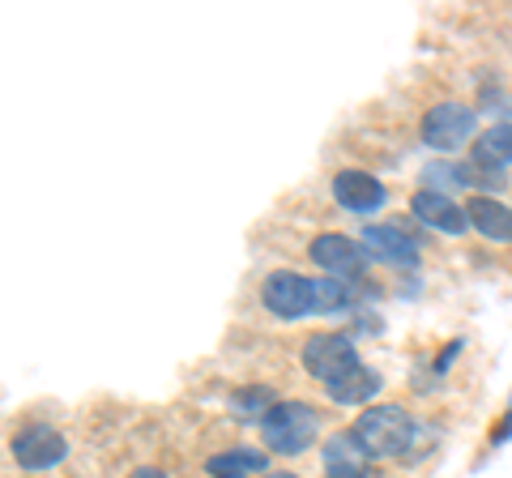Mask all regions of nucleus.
Masks as SVG:
<instances>
[{"mask_svg":"<svg viewBox=\"0 0 512 478\" xmlns=\"http://www.w3.org/2000/svg\"><path fill=\"white\" fill-rule=\"evenodd\" d=\"M227 406H231V414L239 423H261L265 414L278 406V397H274V389H269V385H239L227 397Z\"/></svg>","mask_w":512,"mask_h":478,"instance_id":"17","label":"nucleus"},{"mask_svg":"<svg viewBox=\"0 0 512 478\" xmlns=\"http://www.w3.org/2000/svg\"><path fill=\"white\" fill-rule=\"evenodd\" d=\"M470 167L478 171V184H504V167H512V120L478 133L470 146Z\"/></svg>","mask_w":512,"mask_h":478,"instance_id":"10","label":"nucleus"},{"mask_svg":"<svg viewBox=\"0 0 512 478\" xmlns=\"http://www.w3.org/2000/svg\"><path fill=\"white\" fill-rule=\"evenodd\" d=\"M9 453L22 470H52L69 457V440H64L52 423H30L9 440Z\"/></svg>","mask_w":512,"mask_h":478,"instance_id":"8","label":"nucleus"},{"mask_svg":"<svg viewBox=\"0 0 512 478\" xmlns=\"http://www.w3.org/2000/svg\"><path fill=\"white\" fill-rule=\"evenodd\" d=\"M320 461H325V478H372L367 453L350 432H333L325 440V449H320Z\"/></svg>","mask_w":512,"mask_h":478,"instance_id":"13","label":"nucleus"},{"mask_svg":"<svg viewBox=\"0 0 512 478\" xmlns=\"http://www.w3.org/2000/svg\"><path fill=\"white\" fill-rule=\"evenodd\" d=\"M419 137H423L427 150H440V154H457L461 146H474L478 141V107L457 103V99L427 107Z\"/></svg>","mask_w":512,"mask_h":478,"instance_id":"4","label":"nucleus"},{"mask_svg":"<svg viewBox=\"0 0 512 478\" xmlns=\"http://www.w3.org/2000/svg\"><path fill=\"white\" fill-rule=\"evenodd\" d=\"M265 478H299V474H291V470H274V474H265Z\"/></svg>","mask_w":512,"mask_h":478,"instance_id":"22","label":"nucleus"},{"mask_svg":"<svg viewBox=\"0 0 512 478\" xmlns=\"http://www.w3.org/2000/svg\"><path fill=\"white\" fill-rule=\"evenodd\" d=\"M478 184V171L474 167H461V163H431L423 167V188L427 193H453V188H474Z\"/></svg>","mask_w":512,"mask_h":478,"instance_id":"18","label":"nucleus"},{"mask_svg":"<svg viewBox=\"0 0 512 478\" xmlns=\"http://www.w3.org/2000/svg\"><path fill=\"white\" fill-rule=\"evenodd\" d=\"M308 257L316 269H325V278L359 282L367 274V252L359 248V239H350L342 231H325L308 244Z\"/></svg>","mask_w":512,"mask_h":478,"instance_id":"7","label":"nucleus"},{"mask_svg":"<svg viewBox=\"0 0 512 478\" xmlns=\"http://www.w3.org/2000/svg\"><path fill=\"white\" fill-rule=\"evenodd\" d=\"M320 436V414L316 406L308 402H278L274 410L261 419V440H265V449L269 453H278V457H299V453H308L312 444Z\"/></svg>","mask_w":512,"mask_h":478,"instance_id":"2","label":"nucleus"},{"mask_svg":"<svg viewBox=\"0 0 512 478\" xmlns=\"http://www.w3.org/2000/svg\"><path fill=\"white\" fill-rule=\"evenodd\" d=\"M359 248L389 269H419V261H423V244L402 227V222H372V227H363Z\"/></svg>","mask_w":512,"mask_h":478,"instance_id":"6","label":"nucleus"},{"mask_svg":"<svg viewBox=\"0 0 512 478\" xmlns=\"http://www.w3.org/2000/svg\"><path fill=\"white\" fill-rule=\"evenodd\" d=\"M329 193L346 214H355V218L376 214V210H384V201H389V188H384L372 171H359V167H346V171L333 175Z\"/></svg>","mask_w":512,"mask_h":478,"instance_id":"9","label":"nucleus"},{"mask_svg":"<svg viewBox=\"0 0 512 478\" xmlns=\"http://www.w3.org/2000/svg\"><path fill=\"white\" fill-rule=\"evenodd\" d=\"M128 478H167L163 470H158V466H137L133 474H128Z\"/></svg>","mask_w":512,"mask_h":478,"instance_id":"21","label":"nucleus"},{"mask_svg":"<svg viewBox=\"0 0 512 478\" xmlns=\"http://www.w3.org/2000/svg\"><path fill=\"white\" fill-rule=\"evenodd\" d=\"M410 214L419 218L427 231H440V235H466L470 231L466 205H457L444 193H427V188H419V193L410 197Z\"/></svg>","mask_w":512,"mask_h":478,"instance_id":"11","label":"nucleus"},{"mask_svg":"<svg viewBox=\"0 0 512 478\" xmlns=\"http://www.w3.org/2000/svg\"><path fill=\"white\" fill-rule=\"evenodd\" d=\"M466 214H470V227L483 239H491V244H512V205H504L500 197L474 193L466 201Z\"/></svg>","mask_w":512,"mask_h":478,"instance_id":"12","label":"nucleus"},{"mask_svg":"<svg viewBox=\"0 0 512 478\" xmlns=\"http://www.w3.org/2000/svg\"><path fill=\"white\" fill-rule=\"evenodd\" d=\"M359 308V282L316 278V316H342Z\"/></svg>","mask_w":512,"mask_h":478,"instance_id":"16","label":"nucleus"},{"mask_svg":"<svg viewBox=\"0 0 512 478\" xmlns=\"http://www.w3.org/2000/svg\"><path fill=\"white\" fill-rule=\"evenodd\" d=\"M205 474L210 478H256L269 474V453L252 449V444H235V449H222L214 457H205Z\"/></svg>","mask_w":512,"mask_h":478,"instance_id":"14","label":"nucleus"},{"mask_svg":"<svg viewBox=\"0 0 512 478\" xmlns=\"http://www.w3.org/2000/svg\"><path fill=\"white\" fill-rule=\"evenodd\" d=\"M461 355V342H448V350H444V355L436 359V372H448V363H453Z\"/></svg>","mask_w":512,"mask_h":478,"instance_id":"20","label":"nucleus"},{"mask_svg":"<svg viewBox=\"0 0 512 478\" xmlns=\"http://www.w3.org/2000/svg\"><path fill=\"white\" fill-rule=\"evenodd\" d=\"M508 436H512V406L504 410V423H500V427H491V444H504Z\"/></svg>","mask_w":512,"mask_h":478,"instance_id":"19","label":"nucleus"},{"mask_svg":"<svg viewBox=\"0 0 512 478\" xmlns=\"http://www.w3.org/2000/svg\"><path fill=\"white\" fill-rule=\"evenodd\" d=\"M261 304H265V312H274L278 321L316 316V278H303L295 269H274V274L261 282Z\"/></svg>","mask_w":512,"mask_h":478,"instance_id":"5","label":"nucleus"},{"mask_svg":"<svg viewBox=\"0 0 512 478\" xmlns=\"http://www.w3.org/2000/svg\"><path fill=\"white\" fill-rule=\"evenodd\" d=\"M299 359H303L308 376H312L325 393L338 389L342 380H350V376L363 368L359 346H355V338H350V333H312V338L303 342Z\"/></svg>","mask_w":512,"mask_h":478,"instance_id":"3","label":"nucleus"},{"mask_svg":"<svg viewBox=\"0 0 512 478\" xmlns=\"http://www.w3.org/2000/svg\"><path fill=\"white\" fill-rule=\"evenodd\" d=\"M350 436L359 440V449L367 461H384V457H406L414 444V419L406 406H367L359 410V419L350 423Z\"/></svg>","mask_w":512,"mask_h":478,"instance_id":"1","label":"nucleus"},{"mask_svg":"<svg viewBox=\"0 0 512 478\" xmlns=\"http://www.w3.org/2000/svg\"><path fill=\"white\" fill-rule=\"evenodd\" d=\"M380 389H384V376H380L376 368H367V363H363V368H359L355 376L342 380L338 389H329L325 397H329V402H338V406H350V410H367V406H372L376 397H380Z\"/></svg>","mask_w":512,"mask_h":478,"instance_id":"15","label":"nucleus"}]
</instances>
